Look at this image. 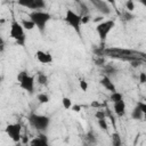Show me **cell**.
Masks as SVG:
<instances>
[{
    "mask_svg": "<svg viewBox=\"0 0 146 146\" xmlns=\"http://www.w3.org/2000/svg\"><path fill=\"white\" fill-rule=\"evenodd\" d=\"M131 65H132L133 67H137V66L139 65V62H138V60H137V62H132V63H131Z\"/></svg>",
    "mask_w": 146,
    "mask_h": 146,
    "instance_id": "cell-33",
    "label": "cell"
},
{
    "mask_svg": "<svg viewBox=\"0 0 146 146\" xmlns=\"http://www.w3.org/2000/svg\"><path fill=\"white\" fill-rule=\"evenodd\" d=\"M3 49H5V41H3V39L0 36V52H2Z\"/></svg>",
    "mask_w": 146,
    "mask_h": 146,
    "instance_id": "cell-32",
    "label": "cell"
},
{
    "mask_svg": "<svg viewBox=\"0 0 146 146\" xmlns=\"http://www.w3.org/2000/svg\"><path fill=\"white\" fill-rule=\"evenodd\" d=\"M5 132L9 136V138L15 141V143H18L22 138V127L19 123H10L8 124L6 128H5Z\"/></svg>",
    "mask_w": 146,
    "mask_h": 146,
    "instance_id": "cell-7",
    "label": "cell"
},
{
    "mask_svg": "<svg viewBox=\"0 0 146 146\" xmlns=\"http://www.w3.org/2000/svg\"><path fill=\"white\" fill-rule=\"evenodd\" d=\"M125 8H127V11H132L135 9V2L132 0H128L125 2Z\"/></svg>",
    "mask_w": 146,
    "mask_h": 146,
    "instance_id": "cell-21",
    "label": "cell"
},
{
    "mask_svg": "<svg viewBox=\"0 0 146 146\" xmlns=\"http://www.w3.org/2000/svg\"><path fill=\"white\" fill-rule=\"evenodd\" d=\"M144 116H145V114L136 106L133 110H132V112H131V117L133 119V120H144Z\"/></svg>",
    "mask_w": 146,
    "mask_h": 146,
    "instance_id": "cell-15",
    "label": "cell"
},
{
    "mask_svg": "<svg viewBox=\"0 0 146 146\" xmlns=\"http://www.w3.org/2000/svg\"><path fill=\"white\" fill-rule=\"evenodd\" d=\"M124 18H125L127 21H130V19H132V18H133V16H132L130 13H128V11L125 10V11H124Z\"/></svg>",
    "mask_w": 146,
    "mask_h": 146,
    "instance_id": "cell-31",
    "label": "cell"
},
{
    "mask_svg": "<svg viewBox=\"0 0 146 146\" xmlns=\"http://www.w3.org/2000/svg\"><path fill=\"white\" fill-rule=\"evenodd\" d=\"M18 5L29 9H33V11L43 9L46 7V2L42 0H21L18 1Z\"/></svg>",
    "mask_w": 146,
    "mask_h": 146,
    "instance_id": "cell-8",
    "label": "cell"
},
{
    "mask_svg": "<svg viewBox=\"0 0 146 146\" xmlns=\"http://www.w3.org/2000/svg\"><path fill=\"white\" fill-rule=\"evenodd\" d=\"M102 19H103V17L100 16V17H96L94 21H95V22H99V21H102Z\"/></svg>",
    "mask_w": 146,
    "mask_h": 146,
    "instance_id": "cell-34",
    "label": "cell"
},
{
    "mask_svg": "<svg viewBox=\"0 0 146 146\" xmlns=\"http://www.w3.org/2000/svg\"><path fill=\"white\" fill-rule=\"evenodd\" d=\"M1 82H2V78H1V75H0V86H1Z\"/></svg>",
    "mask_w": 146,
    "mask_h": 146,
    "instance_id": "cell-35",
    "label": "cell"
},
{
    "mask_svg": "<svg viewBox=\"0 0 146 146\" xmlns=\"http://www.w3.org/2000/svg\"><path fill=\"white\" fill-rule=\"evenodd\" d=\"M62 104H63L64 108L70 110L71 106H72V100H71L68 97H63V99H62Z\"/></svg>",
    "mask_w": 146,
    "mask_h": 146,
    "instance_id": "cell-20",
    "label": "cell"
},
{
    "mask_svg": "<svg viewBox=\"0 0 146 146\" xmlns=\"http://www.w3.org/2000/svg\"><path fill=\"white\" fill-rule=\"evenodd\" d=\"M91 3L96 7V9L98 11H100L102 14L104 15H108L111 14V7L108 6L107 2L105 1H102V0H91Z\"/></svg>",
    "mask_w": 146,
    "mask_h": 146,
    "instance_id": "cell-9",
    "label": "cell"
},
{
    "mask_svg": "<svg viewBox=\"0 0 146 146\" xmlns=\"http://www.w3.org/2000/svg\"><path fill=\"white\" fill-rule=\"evenodd\" d=\"M17 81L19 82V87L27 91L29 94H33L34 90V76L27 74L26 71H22L17 75Z\"/></svg>",
    "mask_w": 146,
    "mask_h": 146,
    "instance_id": "cell-5",
    "label": "cell"
},
{
    "mask_svg": "<svg viewBox=\"0 0 146 146\" xmlns=\"http://www.w3.org/2000/svg\"><path fill=\"white\" fill-rule=\"evenodd\" d=\"M102 106H103V104H102V103H99V102H96V100H95V102H92V103H91V107L100 108Z\"/></svg>",
    "mask_w": 146,
    "mask_h": 146,
    "instance_id": "cell-30",
    "label": "cell"
},
{
    "mask_svg": "<svg viewBox=\"0 0 146 146\" xmlns=\"http://www.w3.org/2000/svg\"><path fill=\"white\" fill-rule=\"evenodd\" d=\"M95 116H96V119H97V120H100V119H105V112H104V111H100V110H98V111L95 113Z\"/></svg>",
    "mask_w": 146,
    "mask_h": 146,
    "instance_id": "cell-25",
    "label": "cell"
},
{
    "mask_svg": "<svg viewBox=\"0 0 146 146\" xmlns=\"http://www.w3.org/2000/svg\"><path fill=\"white\" fill-rule=\"evenodd\" d=\"M139 82H140L141 84H144V83L146 82V73L141 72V73L139 74Z\"/></svg>",
    "mask_w": 146,
    "mask_h": 146,
    "instance_id": "cell-27",
    "label": "cell"
},
{
    "mask_svg": "<svg viewBox=\"0 0 146 146\" xmlns=\"http://www.w3.org/2000/svg\"><path fill=\"white\" fill-rule=\"evenodd\" d=\"M30 146H50V145L48 143L47 137L43 135H40L30 141Z\"/></svg>",
    "mask_w": 146,
    "mask_h": 146,
    "instance_id": "cell-12",
    "label": "cell"
},
{
    "mask_svg": "<svg viewBox=\"0 0 146 146\" xmlns=\"http://www.w3.org/2000/svg\"><path fill=\"white\" fill-rule=\"evenodd\" d=\"M115 26V22L113 19H108V21H104L97 24L96 26V32L98 34V36L100 38L102 41H105L108 33L113 30V27Z\"/></svg>",
    "mask_w": 146,
    "mask_h": 146,
    "instance_id": "cell-6",
    "label": "cell"
},
{
    "mask_svg": "<svg viewBox=\"0 0 146 146\" xmlns=\"http://www.w3.org/2000/svg\"><path fill=\"white\" fill-rule=\"evenodd\" d=\"M9 36H10L11 39H14L15 42H16L18 46H22V47L25 46L26 38H25L24 29L22 27L21 23H18V22L15 21V19H13V22H11L10 31H9Z\"/></svg>",
    "mask_w": 146,
    "mask_h": 146,
    "instance_id": "cell-2",
    "label": "cell"
},
{
    "mask_svg": "<svg viewBox=\"0 0 146 146\" xmlns=\"http://www.w3.org/2000/svg\"><path fill=\"white\" fill-rule=\"evenodd\" d=\"M65 22L73 27V30L81 35V15L75 13L73 9H66V14H65Z\"/></svg>",
    "mask_w": 146,
    "mask_h": 146,
    "instance_id": "cell-4",
    "label": "cell"
},
{
    "mask_svg": "<svg viewBox=\"0 0 146 146\" xmlns=\"http://www.w3.org/2000/svg\"><path fill=\"white\" fill-rule=\"evenodd\" d=\"M100 84H102V86H103V87H104L106 90H108L111 94L116 91L114 83L112 82L111 78H110V76H107V75H104V76L100 79Z\"/></svg>",
    "mask_w": 146,
    "mask_h": 146,
    "instance_id": "cell-11",
    "label": "cell"
},
{
    "mask_svg": "<svg viewBox=\"0 0 146 146\" xmlns=\"http://www.w3.org/2000/svg\"><path fill=\"white\" fill-rule=\"evenodd\" d=\"M71 108H72V111L73 112H80L81 111V105H79V104H73L72 106H71Z\"/></svg>",
    "mask_w": 146,
    "mask_h": 146,
    "instance_id": "cell-28",
    "label": "cell"
},
{
    "mask_svg": "<svg viewBox=\"0 0 146 146\" xmlns=\"http://www.w3.org/2000/svg\"><path fill=\"white\" fill-rule=\"evenodd\" d=\"M38 100H39V103L40 104H47V103H49V96L47 95V94H39L38 95Z\"/></svg>",
    "mask_w": 146,
    "mask_h": 146,
    "instance_id": "cell-19",
    "label": "cell"
},
{
    "mask_svg": "<svg viewBox=\"0 0 146 146\" xmlns=\"http://www.w3.org/2000/svg\"><path fill=\"white\" fill-rule=\"evenodd\" d=\"M113 110H114V113L117 116H123L124 113H125V103H124V100L122 99L117 103H114L113 104Z\"/></svg>",
    "mask_w": 146,
    "mask_h": 146,
    "instance_id": "cell-13",
    "label": "cell"
},
{
    "mask_svg": "<svg viewBox=\"0 0 146 146\" xmlns=\"http://www.w3.org/2000/svg\"><path fill=\"white\" fill-rule=\"evenodd\" d=\"M36 81H38V83L41 84V86H47L49 80H48V76H47L46 74L39 73V74H38V78H36Z\"/></svg>",
    "mask_w": 146,
    "mask_h": 146,
    "instance_id": "cell-18",
    "label": "cell"
},
{
    "mask_svg": "<svg viewBox=\"0 0 146 146\" xmlns=\"http://www.w3.org/2000/svg\"><path fill=\"white\" fill-rule=\"evenodd\" d=\"M29 18L33 22V24L38 27V30L40 31V33L44 32L46 25L47 23L51 19V15L47 11H42V10H36V11H31L29 14Z\"/></svg>",
    "mask_w": 146,
    "mask_h": 146,
    "instance_id": "cell-1",
    "label": "cell"
},
{
    "mask_svg": "<svg viewBox=\"0 0 146 146\" xmlns=\"http://www.w3.org/2000/svg\"><path fill=\"white\" fill-rule=\"evenodd\" d=\"M89 21H90V17H89V15H84V16H81V24H87Z\"/></svg>",
    "mask_w": 146,
    "mask_h": 146,
    "instance_id": "cell-29",
    "label": "cell"
},
{
    "mask_svg": "<svg viewBox=\"0 0 146 146\" xmlns=\"http://www.w3.org/2000/svg\"><path fill=\"white\" fill-rule=\"evenodd\" d=\"M27 120H29L30 124H31L34 129L39 130V131H44V130H47V128H48L49 124H50V119H49V116H47V115H41V114L31 113V114L29 115Z\"/></svg>",
    "mask_w": 146,
    "mask_h": 146,
    "instance_id": "cell-3",
    "label": "cell"
},
{
    "mask_svg": "<svg viewBox=\"0 0 146 146\" xmlns=\"http://www.w3.org/2000/svg\"><path fill=\"white\" fill-rule=\"evenodd\" d=\"M105 72H106L107 74H115L116 71H115V68H114L113 66L110 65V66H106V67H105Z\"/></svg>",
    "mask_w": 146,
    "mask_h": 146,
    "instance_id": "cell-26",
    "label": "cell"
},
{
    "mask_svg": "<svg viewBox=\"0 0 146 146\" xmlns=\"http://www.w3.org/2000/svg\"><path fill=\"white\" fill-rule=\"evenodd\" d=\"M98 125L100 127V129H103V130H107V122H106L105 119H100V120H98Z\"/></svg>",
    "mask_w": 146,
    "mask_h": 146,
    "instance_id": "cell-23",
    "label": "cell"
},
{
    "mask_svg": "<svg viewBox=\"0 0 146 146\" xmlns=\"http://www.w3.org/2000/svg\"><path fill=\"white\" fill-rule=\"evenodd\" d=\"M136 106H137V107H138V108H139L144 114H146V104H145L144 102H138Z\"/></svg>",
    "mask_w": 146,
    "mask_h": 146,
    "instance_id": "cell-24",
    "label": "cell"
},
{
    "mask_svg": "<svg viewBox=\"0 0 146 146\" xmlns=\"http://www.w3.org/2000/svg\"><path fill=\"white\" fill-rule=\"evenodd\" d=\"M123 99V96H122V94L121 92H119V91H115V92H112L111 95H110V100L114 104V103H117V102H120V100H122Z\"/></svg>",
    "mask_w": 146,
    "mask_h": 146,
    "instance_id": "cell-16",
    "label": "cell"
},
{
    "mask_svg": "<svg viewBox=\"0 0 146 146\" xmlns=\"http://www.w3.org/2000/svg\"><path fill=\"white\" fill-rule=\"evenodd\" d=\"M21 25H22V27L24 30H27V31H31V30H33L35 27V25L33 24V22L31 19H26V18H23L21 21Z\"/></svg>",
    "mask_w": 146,
    "mask_h": 146,
    "instance_id": "cell-14",
    "label": "cell"
},
{
    "mask_svg": "<svg viewBox=\"0 0 146 146\" xmlns=\"http://www.w3.org/2000/svg\"><path fill=\"white\" fill-rule=\"evenodd\" d=\"M35 58L38 62H40L41 64H50L52 62V56L43 50H36L35 52Z\"/></svg>",
    "mask_w": 146,
    "mask_h": 146,
    "instance_id": "cell-10",
    "label": "cell"
},
{
    "mask_svg": "<svg viewBox=\"0 0 146 146\" xmlns=\"http://www.w3.org/2000/svg\"><path fill=\"white\" fill-rule=\"evenodd\" d=\"M112 144L113 146H122V140H121V136L119 135V132L112 133Z\"/></svg>",
    "mask_w": 146,
    "mask_h": 146,
    "instance_id": "cell-17",
    "label": "cell"
},
{
    "mask_svg": "<svg viewBox=\"0 0 146 146\" xmlns=\"http://www.w3.org/2000/svg\"><path fill=\"white\" fill-rule=\"evenodd\" d=\"M79 86H80V88H81V90L82 91H87L88 90V82L86 81V80H80L79 81Z\"/></svg>",
    "mask_w": 146,
    "mask_h": 146,
    "instance_id": "cell-22",
    "label": "cell"
}]
</instances>
